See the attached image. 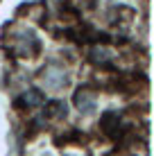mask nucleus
Returning <instances> with one entry per match:
<instances>
[{
  "label": "nucleus",
  "mask_w": 154,
  "mask_h": 156,
  "mask_svg": "<svg viewBox=\"0 0 154 156\" xmlns=\"http://www.w3.org/2000/svg\"><path fill=\"white\" fill-rule=\"evenodd\" d=\"M45 113H48V115H66V104L59 102V100H55V102H50V104H48Z\"/></svg>",
  "instance_id": "nucleus-1"
},
{
  "label": "nucleus",
  "mask_w": 154,
  "mask_h": 156,
  "mask_svg": "<svg viewBox=\"0 0 154 156\" xmlns=\"http://www.w3.org/2000/svg\"><path fill=\"white\" fill-rule=\"evenodd\" d=\"M77 106L84 109V111H91L93 109V100L88 98L86 93H77Z\"/></svg>",
  "instance_id": "nucleus-2"
},
{
  "label": "nucleus",
  "mask_w": 154,
  "mask_h": 156,
  "mask_svg": "<svg viewBox=\"0 0 154 156\" xmlns=\"http://www.w3.org/2000/svg\"><path fill=\"white\" fill-rule=\"evenodd\" d=\"M23 100H25V104H27V106H34V104H39V102H41V93H39V90H30V93L23 95Z\"/></svg>",
  "instance_id": "nucleus-3"
}]
</instances>
